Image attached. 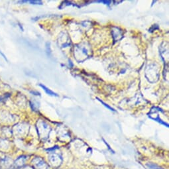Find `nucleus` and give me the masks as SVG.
<instances>
[{
  "mask_svg": "<svg viewBox=\"0 0 169 169\" xmlns=\"http://www.w3.org/2000/svg\"><path fill=\"white\" fill-rule=\"evenodd\" d=\"M40 86L41 87H43V88L44 89V90L45 92H46V93H48V94H49V95H51V96H59L58 95L56 94V93H55V92H53V91H51L50 90H49V89H48L47 87H45L44 86H43V85H42V84H40Z\"/></svg>",
  "mask_w": 169,
  "mask_h": 169,
  "instance_id": "obj_1",
  "label": "nucleus"
},
{
  "mask_svg": "<svg viewBox=\"0 0 169 169\" xmlns=\"http://www.w3.org/2000/svg\"><path fill=\"white\" fill-rule=\"evenodd\" d=\"M97 99H98V101H99V102H101V103H102V104H104V106H105V107H106L107 108V109L110 110L111 111H116V110H115L114 109H113V108H112V107H111L110 106H109V105H107V104H105V103H104V102L103 101H102L100 99H99V98H97Z\"/></svg>",
  "mask_w": 169,
  "mask_h": 169,
  "instance_id": "obj_2",
  "label": "nucleus"
},
{
  "mask_svg": "<svg viewBox=\"0 0 169 169\" xmlns=\"http://www.w3.org/2000/svg\"><path fill=\"white\" fill-rule=\"evenodd\" d=\"M30 3H31V4H42V3L41 1H30Z\"/></svg>",
  "mask_w": 169,
  "mask_h": 169,
  "instance_id": "obj_3",
  "label": "nucleus"
}]
</instances>
